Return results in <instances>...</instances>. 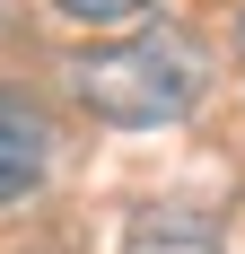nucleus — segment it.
<instances>
[{"label":"nucleus","mask_w":245,"mask_h":254,"mask_svg":"<svg viewBox=\"0 0 245 254\" xmlns=\"http://www.w3.org/2000/svg\"><path fill=\"white\" fill-rule=\"evenodd\" d=\"M79 105L97 123H122V131H158V123H184L210 88V62L184 26H149V35H122V44H97L79 62Z\"/></svg>","instance_id":"1"},{"label":"nucleus","mask_w":245,"mask_h":254,"mask_svg":"<svg viewBox=\"0 0 245 254\" xmlns=\"http://www.w3.org/2000/svg\"><path fill=\"white\" fill-rule=\"evenodd\" d=\"M44 158H53L44 114H35L18 88H0V202H26V193L44 184Z\"/></svg>","instance_id":"2"},{"label":"nucleus","mask_w":245,"mask_h":254,"mask_svg":"<svg viewBox=\"0 0 245 254\" xmlns=\"http://www.w3.org/2000/svg\"><path fill=\"white\" fill-rule=\"evenodd\" d=\"M122 254H219V219H201V210H149V219H131Z\"/></svg>","instance_id":"3"},{"label":"nucleus","mask_w":245,"mask_h":254,"mask_svg":"<svg viewBox=\"0 0 245 254\" xmlns=\"http://www.w3.org/2000/svg\"><path fill=\"white\" fill-rule=\"evenodd\" d=\"M79 26H122V18H140V9H158V0H61Z\"/></svg>","instance_id":"4"},{"label":"nucleus","mask_w":245,"mask_h":254,"mask_svg":"<svg viewBox=\"0 0 245 254\" xmlns=\"http://www.w3.org/2000/svg\"><path fill=\"white\" fill-rule=\"evenodd\" d=\"M237 53H245V18H237Z\"/></svg>","instance_id":"5"}]
</instances>
